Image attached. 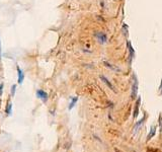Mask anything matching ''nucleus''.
I'll return each instance as SVG.
<instances>
[{
	"mask_svg": "<svg viewBox=\"0 0 162 152\" xmlns=\"http://www.w3.org/2000/svg\"><path fill=\"white\" fill-rule=\"evenodd\" d=\"M114 152H123V151H121L120 149H118V148H116L114 149Z\"/></svg>",
	"mask_w": 162,
	"mask_h": 152,
	"instance_id": "4468645a",
	"label": "nucleus"
},
{
	"mask_svg": "<svg viewBox=\"0 0 162 152\" xmlns=\"http://www.w3.org/2000/svg\"><path fill=\"white\" fill-rule=\"evenodd\" d=\"M156 129H157V128H156V126H152L151 127V130H150L149 134H148V136H147V139H146L147 142H148V141L151 140L152 138L156 135Z\"/></svg>",
	"mask_w": 162,
	"mask_h": 152,
	"instance_id": "423d86ee",
	"label": "nucleus"
},
{
	"mask_svg": "<svg viewBox=\"0 0 162 152\" xmlns=\"http://www.w3.org/2000/svg\"><path fill=\"white\" fill-rule=\"evenodd\" d=\"M16 71H17V83L22 84L24 80V73L23 71L21 70V68L19 66H16Z\"/></svg>",
	"mask_w": 162,
	"mask_h": 152,
	"instance_id": "7ed1b4c3",
	"label": "nucleus"
},
{
	"mask_svg": "<svg viewBox=\"0 0 162 152\" xmlns=\"http://www.w3.org/2000/svg\"><path fill=\"white\" fill-rule=\"evenodd\" d=\"M160 95H162V81H161V85H160Z\"/></svg>",
	"mask_w": 162,
	"mask_h": 152,
	"instance_id": "2eb2a0df",
	"label": "nucleus"
},
{
	"mask_svg": "<svg viewBox=\"0 0 162 152\" xmlns=\"http://www.w3.org/2000/svg\"><path fill=\"white\" fill-rule=\"evenodd\" d=\"M5 115L7 117H10L12 115V103L11 101H8L6 104V107H5Z\"/></svg>",
	"mask_w": 162,
	"mask_h": 152,
	"instance_id": "39448f33",
	"label": "nucleus"
},
{
	"mask_svg": "<svg viewBox=\"0 0 162 152\" xmlns=\"http://www.w3.org/2000/svg\"><path fill=\"white\" fill-rule=\"evenodd\" d=\"M36 95L39 99H41L43 103H47L49 99V95L43 89H38L37 92H36Z\"/></svg>",
	"mask_w": 162,
	"mask_h": 152,
	"instance_id": "f03ea898",
	"label": "nucleus"
},
{
	"mask_svg": "<svg viewBox=\"0 0 162 152\" xmlns=\"http://www.w3.org/2000/svg\"><path fill=\"white\" fill-rule=\"evenodd\" d=\"M140 103H141V99L139 98L135 104V110H134V118L135 119L138 117V115H139V104H140Z\"/></svg>",
	"mask_w": 162,
	"mask_h": 152,
	"instance_id": "6e6552de",
	"label": "nucleus"
},
{
	"mask_svg": "<svg viewBox=\"0 0 162 152\" xmlns=\"http://www.w3.org/2000/svg\"><path fill=\"white\" fill-rule=\"evenodd\" d=\"M77 101H78L77 98H71V103H70V104H69V110L73 109V107H75V104H76V103H77Z\"/></svg>",
	"mask_w": 162,
	"mask_h": 152,
	"instance_id": "9d476101",
	"label": "nucleus"
},
{
	"mask_svg": "<svg viewBox=\"0 0 162 152\" xmlns=\"http://www.w3.org/2000/svg\"><path fill=\"white\" fill-rule=\"evenodd\" d=\"M137 93H138V81H137V79L135 77V80H134V82L132 84V93H131V95H132L133 98H136Z\"/></svg>",
	"mask_w": 162,
	"mask_h": 152,
	"instance_id": "20e7f679",
	"label": "nucleus"
},
{
	"mask_svg": "<svg viewBox=\"0 0 162 152\" xmlns=\"http://www.w3.org/2000/svg\"><path fill=\"white\" fill-rule=\"evenodd\" d=\"M3 89H4V83L1 82V83H0V98L3 95Z\"/></svg>",
	"mask_w": 162,
	"mask_h": 152,
	"instance_id": "f8f14e48",
	"label": "nucleus"
},
{
	"mask_svg": "<svg viewBox=\"0 0 162 152\" xmlns=\"http://www.w3.org/2000/svg\"><path fill=\"white\" fill-rule=\"evenodd\" d=\"M100 78H101L102 81L104 82V83L107 84V86L110 87L111 90H113V91H116V89H114V85L111 83V82H110V80H108V79L107 78V77H105V76H103V75H100Z\"/></svg>",
	"mask_w": 162,
	"mask_h": 152,
	"instance_id": "0eeeda50",
	"label": "nucleus"
},
{
	"mask_svg": "<svg viewBox=\"0 0 162 152\" xmlns=\"http://www.w3.org/2000/svg\"><path fill=\"white\" fill-rule=\"evenodd\" d=\"M2 59V46H1V40H0V61Z\"/></svg>",
	"mask_w": 162,
	"mask_h": 152,
	"instance_id": "ddd939ff",
	"label": "nucleus"
},
{
	"mask_svg": "<svg viewBox=\"0 0 162 152\" xmlns=\"http://www.w3.org/2000/svg\"><path fill=\"white\" fill-rule=\"evenodd\" d=\"M16 88H17V85H16V84H12V85H11V88H10V95H11V96H12V98H14V95H15Z\"/></svg>",
	"mask_w": 162,
	"mask_h": 152,
	"instance_id": "1a4fd4ad",
	"label": "nucleus"
},
{
	"mask_svg": "<svg viewBox=\"0 0 162 152\" xmlns=\"http://www.w3.org/2000/svg\"><path fill=\"white\" fill-rule=\"evenodd\" d=\"M144 120H145V117H143V118H142L141 120L139 121L138 123L136 124V126H135V130H134V131H135V133H136V132H137V131H138V130H139V127H141V125H142V124H143Z\"/></svg>",
	"mask_w": 162,
	"mask_h": 152,
	"instance_id": "9b49d317",
	"label": "nucleus"
},
{
	"mask_svg": "<svg viewBox=\"0 0 162 152\" xmlns=\"http://www.w3.org/2000/svg\"><path fill=\"white\" fill-rule=\"evenodd\" d=\"M94 37H95L96 41L100 44H105L107 42V37L104 33L102 32H96L94 33Z\"/></svg>",
	"mask_w": 162,
	"mask_h": 152,
	"instance_id": "f257e3e1",
	"label": "nucleus"
}]
</instances>
